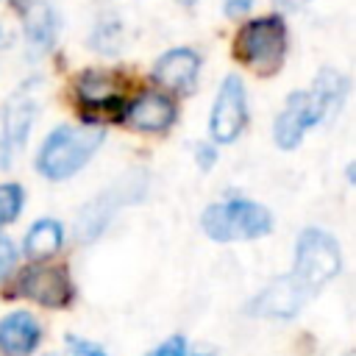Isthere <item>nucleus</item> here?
<instances>
[{
    "label": "nucleus",
    "mask_w": 356,
    "mask_h": 356,
    "mask_svg": "<svg viewBox=\"0 0 356 356\" xmlns=\"http://www.w3.org/2000/svg\"><path fill=\"white\" fill-rule=\"evenodd\" d=\"M103 136L97 125H58L42 142L36 170L50 181H67L95 156Z\"/></svg>",
    "instance_id": "nucleus-1"
},
{
    "label": "nucleus",
    "mask_w": 356,
    "mask_h": 356,
    "mask_svg": "<svg viewBox=\"0 0 356 356\" xmlns=\"http://www.w3.org/2000/svg\"><path fill=\"white\" fill-rule=\"evenodd\" d=\"M200 228L214 242H239L259 239L273 231V214L256 200L234 197L222 203H211L200 214Z\"/></svg>",
    "instance_id": "nucleus-2"
},
{
    "label": "nucleus",
    "mask_w": 356,
    "mask_h": 356,
    "mask_svg": "<svg viewBox=\"0 0 356 356\" xmlns=\"http://www.w3.org/2000/svg\"><path fill=\"white\" fill-rule=\"evenodd\" d=\"M286 56V28L278 14L250 19L236 36V58L261 75H273Z\"/></svg>",
    "instance_id": "nucleus-3"
},
{
    "label": "nucleus",
    "mask_w": 356,
    "mask_h": 356,
    "mask_svg": "<svg viewBox=\"0 0 356 356\" xmlns=\"http://www.w3.org/2000/svg\"><path fill=\"white\" fill-rule=\"evenodd\" d=\"M342 253L337 239L323 228H303L295 242V275L314 292L339 275Z\"/></svg>",
    "instance_id": "nucleus-4"
},
{
    "label": "nucleus",
    "mask_w": 356,
    "mask_h": 356,
    "mask_svg": "<svg viewBox=\"0 0 356 356\" xmlns=\"http://www.w3.org/2000/svg\"><path fill=\"white\" fill-rule=\"evenodd\" d=\"M312 295H314L312 286H306L295 273H286V275L273 278L245 306V314H250V317H267V320H289V317H295L312 300Z\"/></svg>",
    "instance_id": "nucleus-5"
},
{
    "label": "nucleus",
    "mask_w": 356,
    "mask_h": 356,
    "mask_svg": "<svg viewBox=\"0 0 356 356\" xmlns=\"http://www.w3.org/2000/svg\"><path fill=\"white\" fill-rule=\"evenodd\" d=\"M248 125V95L239 75H228L214 97L211 117H209V134L217 145L234 142L242 128Z\"/></svg>",
    "instance_id": "nucleus-6"
},
{
    "label": "nucleus",
    "mask_w": 356,
    "mask_h": 356,
    "mask_svg": "<svg viewBox=\"0 0 356 356\" xmlns=\"http://www.w3.org/2000/svg\"><path fill=\"white\" fill-rule=\"evenodd\" d=\"M19 295L47 306V309H64L72 300V281L67 267L61 264H33L19 275L17 284Z\"/></svg>",
    "instance_id": "nucleus-7"
},
{
    "label": "nucleus",
    "mask_w": 356,
    "mask_h": 356,
    "mask_svg": "<svg viewBox=\"0 0 356 356\" xmlns=\"http://www.w3.org/2000/svg\"><path fill=\"white\" fill-rule=\"evenodd\" d=\"M317 122H320V117H317V108H314L309 92L298 89V92H292V95L286 97L281 114L275 117L273 139H275V145H278L281 150H292V147L300 145L303 134H306L312 125H317Z\"/></svg>",
    "instance_id": "nucleus-8"
},
{
    "label": "nucleus",
    "mask_w": 356,
    "mask_h": 356,
    "mask_svg": "<svg viewBox=\"0 0 356 356\" xmlns=\"http://www.w3.org/2000/svg\"><path fill=\"white\" fill-rule=\"evenodd\" d=\"M197 72H200V56L192 47H172L167 50L156 67H153V81L161 83L170 92L186 95L195 89L197 83Z\"/></svg>",
    "instance_id": "nucleus-9"
},
{
    "label": "nucleus",
    "mask_w": 356,
    "mask_h": 356,
    "mask_svg": "<svg viewBox=\"0 0 356 356\" xmlns=\"http://www.w3.org/2000/svg\"><path fill=\"white\" fill-rule=\"evenodd\" d=\"M33 114H36V103L25 92L8 100L6 114H3V139H0V164L3 167H8L14 161V156L25 147L31 125H33Z\"/></svg>",
    "instance_id": "nucleus-10"
},
{
    "label": "nucleus",
    "mask_w": 356,
    "mask_h": 356,
    "mask_svg": "<svg viewBox=\"0 0 356 356\" xmlns=\"http://www.w3.org/2000/svg\"><path fill=\"white\" fill-rule=\"evenodd\" d=\"M122 117L136 131L161 134L175 122V103L164 92H145L122 108Z\"/></svg>",
    "instance_id": "nucleus-11"
},
{
    "label": "nucleus",
    "mask_w": 356,
    "mask_h": 356,
    "mask_svg": "<svg viewBox=\"0 0 356 356\" xmlns=\"http://www.w3.org/2000/svg\"><path fill=\"white\" fill-rule=\"evenodd\" d=\"M139 195H142V189H134V181H120L114 189L103 192L97 200H92V203L81 211V217H78V236H81L83 242L92 239V236H97L100 228L108 222V217H111L120 206L136 200Z\"/></svg>",
    "instance_id": "nucleus-12"
},
{
    "label": "nucleus",
    "mask_w": 356,
    "mask_h": 356,
    "mask_svg": "<svg viewBox=\"0 0 356 356\" xmlns=\"http://www.w3.org/2000/svg\"><path fill=\"white\" fill-rule=\"evenodd\" d=\"M42 342V325L31 312H11L0 317V353L31 356Z\"/></svg>",
    "instance_id": "nucleus-13"
},
{
    "label": "nucleus",
    "mask_w": 356,
    "mask_h": 356,
    "mask_svg": "<svg viewBox=\"0 0 356 356\" xmlns=\"http://www.w3.org/2000/svg\"><path fill=\"white\" fill-rule=\"evenodd\" d=\"M309 97L317 108V117L320 122H331L342 106H345V97H348V78L342 72H337L334 67H323L317 72V78L312 81V89H309Z\"/></svg>",
    "instance_id": "nucleus-14"
},
{
    "label": "nucleus",
    "mask_w": 356,
    "mask_h": 356,
    "mask_svg": "<svg viewBox=\"0 0 356 356\" xmlns=\"http://www.w3.org/2000/svg\"><path fill=\"white\" fill-rule=\"evenodd\" d=\"M22 28L31 50L44 53L56 44L58 36V14L47 0H28L22 8Z\"/></svg>",
    "instance_id": "nucleus-15"
},
{
    "label": "nucleus",
    "mask_w": 356,
    "mask_h": 356,
    "mask_svg": "<svg viewBox=\"0 0 356 356\" xmlns=\"http://www.w3.org/2000/svg\"><path fill=\"white\" fill-rule=\"evenodd\" d=\"M78 97L89 111H103V114H122V100L117 89L111 86L108 75L100 72H83L78 81Z\"/></svg>",
    "instance_id": "nucleus-16"
},
{
    "label": "nucleus",
    "mask_w": 356,
    "mask_h": 356,
    "mask_svg": "<svg viewBox=\"0 0 356 356\" xmlns=\"http://www.w3.org/2000/svg\"><path fill=\"white\" fill-rule=\"evenodd\" d=\"M61 245H64V228H61V222L58 220H39V222H33L31 228H28V234H25V256H31V259H50V256H56L58 250H61Z\"/></svg>",
    "instance_id": "nucleus-17"
},
{
    "label": "nucleus",
    "mask_w": 356,
    "mask_h": 356,
    "mask_svg": "<svg viewBox=\"0 0 356 356\" xmlns=\"http://www.w3.org/2000/svg\"><path fill=\"white\" fill-rule=\"evenodd\" d=\"M22 203H25V192L19 184H0V228L19 217Z\"/></svg>",
    "instance_id": "nucleus-18"
},
{
    "label": "nucleus",
    "mask_w": 356,
    "mask_h": 356,
    "mask_svg": "<svg viewBox=\"0 0 356 356\" xmlns=\"http://www.w3.org/2000/svg\"><path fill=\"white\" fill-rule=\"evenodd\" d=\"M120 42H122V31H120V22L111 17V19H100L95 33H92V47L100 50V53H117L120 50Z\"/></svg>",
    "instance_id": "nucleus-19"
},
{
    "label": "nucleus",
    "mask_w": 356,
    "mask_h": 356,
    "mask_svg": "<svg viewBox=\"0 0 356 356\" xmlns=\"http://www.w3.org/2000/svg\"><path fill=\"white\" fill-rule=\"evenodd\" d=\"M147 356H186V339L181 334H172L170 339H164L159 348H153Z\"/></svg>",
    "instance_id": "nucleus-20"
},
{
    "label": "nucleus",
    "mask_w": 356,
    "mask_h": 356,
    "mask_svg": "<svg viewBox=\"0 0 356 356\" xmlns=\"http://www.w3.org/2000/svg\"><path fill=\"white\" fill-rule=\"evenodd\" d=\"M14 261H17V248H14V242H11L6 234H0V281L11 273Z\"/></svg>",
    "instance_id": "nucleus-21"
},
{
    "label": "nucleus",
    "mask_w": 356,
    "mask_h": 356,
    "mask_svg": "<svg viewBox=\"0 0 356 356\" xmlns=\"http://www.w3.org/2000/svg\"><path fill=\"white\" fill-rule=\"evenodd\" d=\"M67 342H70V348H72V353H70V356H106V350H103L100 345L89 342V339H75V337H67Z\"/></svg>",
    "instance_id": "nucleus-22"
},
{
    "label": "nucleus",
    "mask_w": 356,
    "mask_h": 356,
    "mask_svg": "<svg viewBox=\"0 0 356 356\" xmlns=\"http://www.w3.org/2000/svg\"><path fill=\"white\" fill-rule=\"evenodd\" d=\"M253 0H222V8L228 17H242L245 11H250Z\"/></svg>",
    "instance_id": "nucleus-23"
},
{
    "label": "nucleus",
    "mask_w": 356,
    "mask_h": 356,
    "mask_svg": "<svg viewBox=\"0 0 356 356\" xmlns=\"http://www.w3.org/2000/svg\"><path fill=\"white\" fill-rule=\"evenodd\" d=\"M214 161H217V150L211 145H200L197 147V164H200V170H209Z\"/></svg>",
    "instance_id": "nucleus-24"
},
{
    "label": "nucleus",
    "mask_w": 356,
    "mask_h": 356,
    "mask_svg": "<svg viewBox=\"0 0 356 356\" xmlns=\"http://www.w3.org/2000/svg\"><path fill=\"white\" fill-rule=\"evenodd\" d=\"M306 3H312V0H273V6H275L278 11H298V8H303Z\"/></svg>",
    "instance_id": "nucleus-25"
},
{
    "label": "nucleus",
    "mask_w": 356,
    "mask_h": 356,
    "mask_svg": "<svg viewBox=\"0 0 356 356\" xmlns=\"http://www.w3.org/2000/svg\"><path fill=\"white\" fill-rule=\"evenodd\" d=\"M181 3H184L186 8H192V6H195V0H181Z\"/></svg>",
    "instance_id": "nucleus-26"
},
{
    "label": "nucleus",
    "mask_w": 356,
    "mask_h": 356,
    "mask_svg": "<svg viewBox=\"0 0 356 356\" xmlns=\"http://www.w3.org/2000/svg\"><path fill=\"white\" fill-rule=\"evenodd\" d=\"M195 356H211V353H195Z\"/></svg>",
    "instance_id": "nucleus-27"
},
{
    "label": "nucleus",
    "mask_w": 356,
    "mask_h": 356,
    "mask_svg": "<svg viewBox=\"0 0 356 356\" xmlns=\"http://www.w3.org/2000/svg\"><path fill=\"white\" fill-rule=\"evenodd\" d=\"M44 356H58V353H44Z\"/></svg>",
    "instance_id": "nucleus-28"
}]
</instances>
